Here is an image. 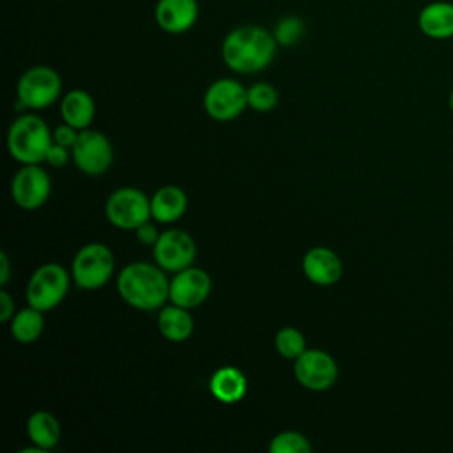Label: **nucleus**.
Wrapping results in <instances>:
<instances>
[{"mask_svg": "<svg viewBox=\"0 0 453 453\" xmlns=\"http://www.w3.org/2000/svg\"><path fill=\"white\" fill-rule=\"evenodd\" d=\"M278 50L273 32L258 25L232 28L221 42V58L228 69L239 74H253L265 69Z\"/></svg>", "mask_w": 453, "mask_h": 453, "instance_id": "f257e3e1", "label": "nucleus"}, {"mask_svg": "<svg viewBox=\"0 0 453 453\" xmlns=\"http://www.w3.org/2000/svg\"><path fill=\"white\" fill-rule=\"evenodd\" d=\"M157 264L133 262L117 276V290L124 303L136 310L152 311L170 299V281Z\"/></svg>", "mask_w": 453, "mask_h": 453, "instance_id": "f03ea898", "label": "nucleus"}, {"mask_svg": "<svg viewBox=\"0 0 453 453\" xmlns=\"http://www.w3.org/2000/svg\"><path fill=\"white\" fill-rule=\"evenodd\" d=\"M53 142L48 124L34 115H19L7 131L9 154L23 165H39L46 159V152Z\"/></svg>", "mask_w": 453, "mask_h": 453, "instance_id": "7ed1b4c3", "label": "nucleus"}, {"mask_svg": "<svg viewBox=\"0 0 453 453\" xmlns=\"http://www.w3.org/2000/svg\"><path fill=\"white\" fill-rule=\"evenodd\" d=\"M62 92V78L50 65H32L18 80V106L42 110L51 106Z\"/></svg>", "mask_w": 453, "mask_h": 453, "instance_id": "20e7f679", "label": "nucleus"}, {"mask_svg": "<svg viewBox=\"0 0 453 453\" xmlns=\"http://www.w3.org/2000/svg\"><path fill=\"white\" fill-rule=\"evenodd\" d=\"M115 269V258L108 246L90 242L78 250L71 265V276L76 287L83 290H96L104 287Z\"/></svg>", "mask_w": 453, "mask_h": 453, "instance_id": "39448f33", "label": "nucleus"}, {"mask_svg": "<svg viewBox=\"0 0 453 453\" xmlns=\"http://www.w3.org/2000/svg\"><path fill=\"white\" fill-rule=\"evenodd\" d=\"M69 288V273L55 262L39 265L27 285V301L30 306L48 311L58 306Z\"/></svg>", "mask_w": 453, "mask_h": 453, "instance_id": "423d86ee", "label": "nucleus"}, {"mask_svg": "<svg viewBox=\"0 0 453 453\" xmlns=\"http://www.w3.org/2000/svg\"><path fill=\"white\" fill-rule=\"evenodd\" d=\"M108 221L120 230H136L142 223L152 218L150 198L136 188L115 189L104 205Z\"/></svg>", "mask_w": 453, "mask_h": 453, "instance_id": "0eeeda50", "label": "nucleus"}, {"mask_svg": "<svg viewBox=\"0 0 453 453\" xmlns=\"http://www.w3.org/2000/svg\"><path fill=\"white\" fill-rule=\"evenodd\" d=\"M248 106V88L234 78L214 80L203 94L205 113L219 122L237 119Z\"/></svg>", "mask_w": 453, "mask_h": 453, "instance_id": "6e6552de", "label": "nucleus"}, {"mask_svg": "<svg viewBox=\"0 0 453 453\" xmlns=\"http://www.w3.org/2000/svg\"><path fill=\"white\" fill-rule=\"evenodd\" d=\"M74 165L87 175L104 173L113 161V147L110 140L96 129H81L73 149Z\"/></svg>", "mask_w": 453, "mask_h": 453, "instance_id": "1a4fd4ad", "label": "nucleus"}, {"mask_svg": "<svg viewBox=\"0 0 453 453\" xmlns=\"http://www.w3.org/2000/svg\"><path fill=\"white\" fill-rule=\"evenodd\" d=\"M294 375L303 388L324 391L334 386L338 379V365L326 350L306 349L297 359H294Z\"/></svg>", "mask_w": 453, "mask_h": 453, "instance_id": "9d476101", "label": "nucleus"}, {"mask_svg": "<svg viewBox=\"0 0 453 453\" xmlns=\"http://www.w3.org/2000/svg\"><path fill=\"white\" fill-rule=\"evenodd\" d=\"M152 248L156 264L166 273H179L189 267L196 257V244L193 237L180 228L161 232Z\"/></svg>", "mask_w": 453, "mask_h": 453, "instance_id": "9b49d317", "label": "nucleus"}, {"mask_svg": "<svg viewBox=\"0 0 453 453\" xmlns=\"http://www.w3.org/2000/svg\"><path fill=\"white\" fill-rule=\"evenodd\" d=\"M51 191L50 175L39 165H23L12 177L11 196L18 207L34 211L46 203Z\"/></svg>", "mask_w": 453, "mask_h": 453, "instance_id": "f8f14e48", "label": "nucleus"}, {"mask_svg": "<svg viewBox=\"0 0 453 453\" xmlns=\"http://www.w3.org/2000/svg\"><path fill=\"white\" fill-rule=\"evenodd\" d=\"M170 280V301L182 308L200 306L211 294L212 281L211 276L200 267H186Z\"/></svg>", "mask_w": 453, "mask_h": 453, "instance_id": "ddd939ff", "label": "nucleus"}, {"mask_svg": "<svg viewBox=\"0 0 453 453\" xmlns=\"http://www.w3.org/2000/svg\"><path fill=\"white\" fill-rule=\"evenodd\" d=\"M198 0H157L154 5L156 25L172 35L186 34L198 21Z\"/></svg>", "mask_w": 453, "mask_h": 453, "instance_id": "4468645a", "label": "nucleus"}, {"mask_svg": "<svg viewBox=\"0 0 453 453\" xmlns=\"http://www.w3.org/2000/svg\"><path fill=\"white\" fill-rule=\"evenodd\" d=\"M303 271L311 283L320 287H329L342 278L343 264L333 250L324 246H315L304 253Z\"/></svg>", "mask_w": 453, "mask_h": 453, "instance_id": "2eb2a0df", "label": "nucleus"}, {"mask_svg": "<svg viewBox=\"0 0 453 453\" xmlns=\"http://www.w3.org/2000/svg\"><path fill=\"white\" fill-rule=\"evenodd\" d=\"M419 32L434 41L453 37V2L434 0L425 4L418 12Z\"/></svg>", "mask_w": 453, "mask_h": 453, "instance_id": "dca6fc26", "label": "nucleus"}, {"mask_svg": "<svg viewBox=\"0 0 453 453\" xmlns=\"http://www.w3.org/2000/svg\"><path fill=\"white\" fill-rule=\"evenodd\" d=\"M188 196L179 186L168 184L150 196V214L157 223H173L184 216Z\"/></svg>", "mask_w": 453, "mask_h": 453, "instance_id": "f3484780", "label": "nucleus"}, {"mask_svg": "<svg viewBox=\"0 0 453 453\" xmlns=\"http://www.w3.org/2000/svg\"><path fill=\"white\" fill-rule=\"evenodd\" d=\"M209 388L218 402L232 405L244 398L248 382L244 373L235 366H221L212 373Z\"/></svg>", "mask_w": 453, "mask_h": 453, "instance_id": "a211bd4d", "label": "nucleus"}, {"mask_svg": "<svg viewBox=\"0 0 453 453\" xmlns=\"http://www.w3.org/2000/svg\"><path fill=\"white\" fill-rule=\"evenodd\" d=\"M60 113L65 124L76 129H87L96 115V103L87 90L73 88L60 101Z\"/></svg>", "mask_w": 453, "mask_h": 453, "instance_id": "6ab92c4d", "label": "nucleus"}, {"mask_svg": "<svg viewBox=\"0 0 453 453\" xmlns=\"http://www.w3.org/2000/svg\"><path fill=\"white\" fill-rule=\"evenodd\" d=\"M193 317L188 311V308H182L179 304L163 306L157 315V329L168 342H186L193 334Z\"/></svg>", "mask_w": 453, "mask_h": 453, "instance_id": "aec40b11", "label": "nucleus"}, {"mask_svg": "<svg viewBox=\"0 0 453 453\" xmlns=\"http://www.w3.org/2000/svg\"><path fill=\"white\" fill-rule=\"evenodd\" d=\"M27 434L32 444L48 451L60 441V423L48 411H35L27 421Z\"/></svg>", "mask_w": 453, "mask_h": 453, "instance_id": "412c9836", "label": "nucleus"}, {"mask_svg": "<svg viewBox=\"0 0 453 453\" xmlns=\"http://www.w3.org/2000/svg\"><path fill=\"white\" fill-rule=\"evenodd\" d=\"M44 329V317L42 311L30 306L23 308L14 313L11 319V334L19 343H32L35 342Z\"/></svg>", "mask_w": 453, "mask_h": 453, "instance_id": "4be33fe9", "label": "nucleus"}, {"mask_svg": "<svg viewBox=\"0 0 453 453\" xmlns=\"http://www.w3.org/2000/svg\"><path fill=\"white\" fill-rule=\"evenodd\" d=\"M306 34V25L299 16H283L276 21L273 35L278 42V46H285L290 48L294 44H297Z\"/></svg>", "mask_w": 453, "mask_h": 453, "instance_id": "5701e85b", "label": "nucleus"}, {"mask_svg": "<svg viewBox=\"0 0 453 453\" xmlns=\"http://www.w3.org/2000/svg\"><path fill=\"white\" fill-rule=\"evenodd\" d=\"M274 347L285 359H297L306 350V340L296 327H281L274 336Z\"/></svg>", "mask_w": 453, "mask_h": 453, "instance_id": "b1692460", "label": "nucleus"}, {"mask_svg": "<svg viewBox=\"0 0 453 453\" xmlns=\"http://www.w3.org/2000/svg\"><path fill=\"white\" fill-rule=\"evenodd\" d=\"M269 451L271 453H310L311 444L303 434L294 430H285L273 437L269 444Z\"/></svg>", "mask_w": 453, "mask_h": 453, "instance_id": "393cba45", "label": "nucleus"}, {"mask_svg": "<svg viewBox=\"0 0 453 453\" xmlns=\"http://www.w3.org/2000/svg\"><path fill=\"white\" fill-rule=\"evenodd\" d=\"M278 103V90L267 81H257L248 88V106L257 111H269Z\"/></svg>", "mask_w": 453, "mask_h": 453, "instance_id": "a878e982", "label": "nucleus"}, {"mask_svg": "<svg viewBox=\"0 0 453 453\" xmlns=\"http://www.w3.org/2000/svg\"><path fill=\"white\" fill-rule=\"evenodd\" d=\"M78 134H80V129H76V127H73V126H69V124L64 122V124H60V126L55 127V131H53V142H57V143H60V145H64V147H67V149H73V145H74Z\"/></svg>", "mask_w": 453, "mask_h": 453, "instance_id": "bb28decb", "label": "nucleus"}, {"mask_svg": "<svg viewBox=\"0 0 453 453\" xmlns=\"http://www.w3.org/2000/svg\"><path fill=\"white\" fill-rule=\"evenodd\" d=\"M48 165L55 166V168H62L64 165H67L69 161V149L57 143V142H51L48 152H46V159H44Z\"/></svg>", "mask_w": 453, "mask_h": 453, "instance_id": "cd10ccee", "label": "nucleus"}, {"mask_svg": "<svg viewBox=\"0 0 453 453\" xmlns=\"http://www.w3.org/2000/svg\"><path fill=\"white\" fill-rule=\"evenodd\" d=\"M134 234H136V239H138L142 244H150V246H154L156 241H157V237H159V232H157L156 226H154L152 223H149V221L142 223V225L134 230Z\"/></svg>", "mask_w": 453, "mask_h": 453, "instance_id": "c85d7f7f", "label": "nucleus"}, {"mask_svg": "<svg viewBox=\"0 0 453 453\" xmlns=\"http://www.w3.org/2000/svg\"><path fill=\"white\" fill-rule=\"evenodd\" d=\"M14 317V301L7 290H0V320L9 322Z\"/></svg>", "mask_w": 453, "mask_h": 453, "instance_id": "c756f323", "label": "nucleus"}, {"mask_svg": "<svg viewBox=\"0 0 453 453\" xmlns=\"http://www.w3.org/2000/svg\"><path fill=\"white\" fill-rule=\"evenodd\" d=\"M11 276V264H9V257L5 251L0 253V285L4 287L9 281Z\"/></svg>", "mask_w": 453, "mask_h": 453, "instance_id": "7c9ffc66", "label": "nucleus"}, {"mask_svg": "<svg viewBox=\"0 0 453 453\" xmlns=\"http://www.w3.org/2000/svg\"><path fill=\"white\" fill-rule=\"evenodd\" d=\"M449 110H451V113H453V87H451V90H449Z\"/></svg>", "mask_w": 453, "mask_h": 453, "instance_id": "2f4dec72", "label": "nucleus"}]
</instances>
